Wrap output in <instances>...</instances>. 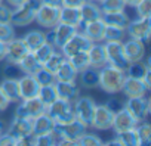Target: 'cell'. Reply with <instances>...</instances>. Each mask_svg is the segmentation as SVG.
Instances as JSON below:
<instances>
[{"mask_svg":"<svg viewBox=\"0 0 151 146\" xmlns=\"http://www.w3.org/2000/svg\"><path fill=\"white\" fill-rule=\"evenodd\" d=\"M124 78H126V72L123 69H119V68L107 63L102 68H99L98 87L108 95H116V93L122 92Z\"/></svg>","mask_w":151,"mask_h":146,"instance_id":"1","label":"cell"},{"mask_svg":"<svg viewBox=\"0 0 151 146\" xmlns=\"http://www.w3.org/2000/svg\"><path fill=\"white\" fill-rule=\"evenodd\" d=\"M86 125L80 122L77 118L67 124H55L53 133L58 137L59 145H77V140L86 131Z\"/></svg>","mask_w":151,"mask_h":146,"instance_id":"2","label":"cell"},{"mask_svg":"<svg viewBox=\"0 0 151 146\" xmlns=\"http://www.w3.org/2000/svg\"><path fill=\"white\" fill-rule=\"evenodd\" d=\"M46 112L53 118L55 124H67V122L76 120V115L73 111V102L65 100L62 98H58L50 105H47Z\"/></svg>","mask_w":151,"mask_h":146,"instance_id":"3","label":"cell"},{"mask_svg":"<svg viewBox=\"0 0 151 146\" xmlns=\"http://www.w3.org/2000/svg\"><path fill=\"white\" fill-rule=\"evenodd\" d=\"M39 0H27V2L15 6V9H12V18H11V24L15 27H25L30 25L34 21L36 16V11L39 6Z\"/></svg>","mask_w":151,"mask_h":146,"instance_id":"4","label":"cell"},{"mask_svg":"<svg viewBox=\"0 0 151 146\" xmlns=\"http://www.w3.org/2000/svg\"><path fill=\"white\" fill-rule=\"evenodd\" d=\"M96 103L91 96H77L73 100V111L74 115L80 122H83L86 127H91L92 118H93V112H95Z\"/></svg>","mask_w":151,"mask_h":146,"instance_id":"5","label":"cell"},{"mask_svg":"<svg viewBox=\"0 0 151 146\" xmlns=\"http://www.w3.org/2000/svg\"><path fill=\"white\" fill-rule=\"evenodd\" d=\"M77 31V28H74L71 25H67L64 22H58L55 27L49 28V33L46 36V41L50 43L56 50H61L62 46L73 37V34Z\"/></svg>","mask_w":151,"mask_h":146,"instance_id":"6","label":"cell"},{"mask_svg":"<svg viewBox=\"0 0 151 146\" xmlns=\"http://www.w3.org/2000/svg\"><path fill=\"white\" fill-rule=\"evenodd\" d=\"M105 53H107V63L126 71L129 66V61L123 52V41H104Z\"/></svg>","mask_w":151,"mask_h":146,"instance_id":"7","label":"cell"},{"mask_svg":"<svg viewBox=\"0 0 151 146\" xmlns=\"http://www.w3.org/2000/svg\"><path fill=\"white\" fill-rule=\"evenodd\" d=\"M59 12H61V6H50V5L39 3L34 21L40 27H45L49 30L59 22Z\"/></svg>","mask_w":151,"mask_h":146,"instance_id":"8","label":"cell"},{"mask_svg":"<svg viewBox=\"0 0 151 146\" xmlns=\"http://www.w3.org/2000/svg\"><path fill=\"white\" fill-rule=\"evenodd\" d=\"M126 33L130 38L139 40L142 43H148L150 36H151V19L138 16L136 19L129 21L126 27Z\"/></svg>","mask_w":151,"mask_h":146,"instance_id":"9","label":"cell"},{"mask_svg":"<svg viewBox=\"0 0 151 146\" xmlns=\"http://www.w3.org/2000/svg\"><path fill=\"white\" fill-rule=\"evenodd\" d=\"M124 108L138 120V122L145 121L151 111V102L145 96H136V98H127L124 100Z\"/></svg>","mask_w":151,"mask_h":146,"instance_id":"10","label":"cell"},{"mask_svg":"<svg viewBox=\"0 0 151 146\" xmlns=\"http://www.w3.org/2000/svg\"><path fill=\"white\" fill-rule=\"evenodd\" d=\"M92 44L93 43L82 31L77 30V31L73 34V37L62 46V49L59 52L64 55V58H68V56H71L74 53H79V52H88Z\"/></svg>","mask_w":151,"mask_h":146,"instance_id":"11","label":"cell"},{"mask_svg":"<svg viewBox=\"0 0 151 146\" xmlns=\"http://www.w3.org/2000/svg\"><path fill=\"white\" fill-rule=\"evenodd\" d=\"M46 112V105L36 96V98H30V99H22L21 103L17 106L14 117H28V118H34L40 114Z\"/></svg>","mask_w":151,"mask_h":146,"instance_id":"12","label":"cell"},{"mask_svg":"<svg viewBox=\"0 0 151 146\" xmlns=\"http://www.w3.org/2000/svg\"><path fill=\"white\" fill-rule=\"evenodd\" d=\"M8 131L18 139H30L33 136V118L28 117H14Z\"/></svg>","mask_w":151,"mask_h":146,"instance_id":"13","label":"cell"},{"mask_svg":"<svg viewBox=\"0 0 151 146\" xmlns=\"http://www.w3.org/2000/svg\"><path fill=\"white\" fill-rule=\"evenodd\" d=\"M113 117H114V112L110 111L105 105H96L91 127L95 130H101V131L110 130L113 125Z\"/></svg>","mask_w":151,"mask_h":146,"instance_id":"14","label":"cell"},{"mask_svg":"<svg viewBox=\"0 0 151 146\" xmlns=\"http://www.w3.org/2000/svg\"><path fill=\"white\" fill-rule=\"evenodd\" d=\"M136 124H138V120H136L126 108H122V109H119L117 112H114L111 128L114 130V133H122V131L135 128Z\"/></svg>","mask_w":151,"mask_h":146,"instance_id":"15","label":"cell"},{"mask_svg":"<svg viewBox=\"0 0 151 146\" xmlns=\"http://www.w3.org/2000/svg\"><path fill=\"white\" fill-rule=\"evenodd\" d=\"M18 87H19V96L22 99H30L36 98L40 90V84L31 74H24L18 78Z\"/></svg>","mask_w":151,"mask_h":146,"instance_id":"16","label":"cell"},{"mask_svg":"<svg viewBox=\"0 0 151 146\" xmlns=\"http://www.w3.org/2000/svg\"><path fill=\"white\" fill-rule=\"evenodd\" d=\"M30 50H28V47H27V44L24 43V40L22 38H12L11 41H8L6 43V61L8 62H15V63H18L27 53H28Z\"/></svg>","mask_w":151,"mask_h":146,"instance_id":"17","label":"cell"},{"mask_svg":"<svg viewBox=\"0 0 151 146\" xmlns=\"http://www.w3.org/2000/svg\"><path fill=\"white\" fill-rule=\"evenodd\" d=\"M122 92L126 98H136V96H145L150 90L142 81V78H133L126 75Z\"/></svg>","mask_w":151,"mask_h":146,"instance_id":"18","label":"cell"},{"mask_svg":"<svg viewBox=\"0 0 151 146\" xmlns=\"http://www.w3.org/2000/svg\"><path fill=\"white\" fill-rule=\"evenodd\" d=\"M123 52H124L126 59L130 63L142 61L144 56H145V43L135 40V38H129L127 41L123 43Z\"/></svg>","mask_w":151,"mask_h":146,"instance_id":"19","label":"cell"},{"mask_svg":"<svg viewBox=\"0 0 151 146\" xmlns=\"http://www.w3.org/2000/svg\"><path fill=\"white\" fill-rule=\"evenodd\" d=\"M83 34L92 41V43H101L104 40V31H105V22L102 19L91 21L82 25Z\"/></svg>","mask_w":151,"mask_h":146,"instance_id":"20","label":"cell"},{"mask_svg":"<svg viewBox=\"0 0 151 146\" xmlns=\"http://www.w3.org/2000/svg\"><path fill=\"white\" fill-rule=\"evenodd\" d=\"M55 87L58 92V98L73 102L77 96H80V87L76 81H55Z\"/></svg>","mask_w":151,"mask_h":146,"instance_id":"21","label":"cell"},{"mask_svg":"<svg viewBox=\"0 0 151 146\" xmlns=\"http://www.w3.org/2000/svg\"><path fill=\"white\" fill-rule=\"evenodd\" d=\"M59 22H64L67 25H71L74 28H80L82 24V15H80V8H65L61 6L59 12Z\"/></svg>","mask_w":151,"mask_h":146,"instance_id":"22","label":"cell"},{"mask_svg":"<svg viewBox=\"0 0 151 146\" xmlns=\"http://www.w3.org/2000/svg\"><path fill=\"white\" fill-rule=\"evenodd\" d=\"M53 128H55V121L47 112H43L33 118V134L52 133Z\"/></svg>","mask_w":151,"mask_h":146,"instance_id":"23","label":"cell"},{"mask_svg":"<svg viewBox=\"0 0 151 146\" xmlns=\"http://www.w3.org/2000/svg\"><path fill=\"white\" fill-rule=\"evenodd\" d=\"M89 55V62L92 68H102L104 65H107V53H105V47L101 43H93L91 46V49L88 50Z\"/></svg>","mask_w":151,"mask_h":146,"instance_id":"24","label":"cell"},{"mask_svg":"<svg viewBox=\"0 0 151 146\" xmlns=\"http://www.w3.org/2000/svg\"><path fill=\"white\" fill-rule=\"evenodd\" d=\"M80 15H82V24H86V22H91V21L101 19L102 11H101V8L96 2H89V0H86V2L80 6Z\"/></svg>","mask_w":151,"mask_h":146,"instance_id":"25","label":"cell"},{"mask_svg":"<svg viewBox=\"0 0 151 146\" xmlns=\"http://www.w3.org/2000/svg\"><path fill=\"white\" fill-rule=\"evenodd\" d=\"M101 19L105 22V25H113V27H120L124 28L127 27L130 18L129 15L124 14V11H117V12H102Z\"/></svg>","mask_w":151,"mask_h":146,"instance_id":"26","label":"cell"},{"mask_svg":"<svg viewBox=\"0 0 151 146\" xmlns=\"http://www.w3.org/2000/svg\"><path fill=\"white\" fill-rule=\"evenodd\" d=\"M53 75H55V80L56 81H76V78H77V75H79V72L73 68V65L65 58L61 62V65L58 66V69L53 72Z\"/></svg>","mask_w":151,"mask_h":146,"instance_id":"27","label":"cell"},{"mask_svg":"<svg viewBox=\"0 0 151 146\" xmlns=\"http://www.w3.org/2000/svg\"><path fill=\"white\" fill-rule=\"evenodd\" d=\"M0 89H2V92L5 93V96L9 99L11 103H18V102H21L18 80H14V78H3V81L0 83Z\"/></svg>","mask_w":151,"mask_h":146,"instance_id":"28","label":"cell"},{"mask_svg":"<svg viewBox=\"0 0 151 146\" xmlns=\"http://www.w3.org/2000/svg\"><path fill=\"white\" fill-rule=\"evenodd\" d=\"M105 145H120V146H138L139 145V139H138V134L135 131V128H130V130H126V131H122V133H116V137L105 143Z\"/></svg>","mask_w":151,"mask_h":146,"instance_id":"29","label":"cell"},{"mask_svg":"<svg viewBox=\"0 0 151 146\" xmlns=\"http://www.w3.org/2000/svg\"><path fill=\"white\" fill-rule=\"evenodd\" d=\"M80 74V84L85 87V89H95L98 87V83H99V69L96 68H86L83 69Z\"/></svg>","mask_w":151,"mask_h":146,"instance_id":"30","label":"cell"},{"mask_svg":"<svg viewBox=\"0 0 151 146\" xmlns=\"http://www.w3.org/2000/svg\"><path fill=\"white\" fill-rule=\"evenodd\" d=\"M22 40H24V43L27 44L28 50H30V52H34L39 46H42V44L46 41V36H45V33L40 31V30H31V31H28V33L22 37Z\"/></svg>","mask_w":151,"mask_h":146,"instance_id":"31","label":"cell"},{"mask_svg":"<svg viewBox=\"0 0 151 146\" xmlns=\"http://www.w3.org/2000/svg\"><path fill=\"white\" fill-rule=\"evenodd\" d=\"M18 65H19V68L22 69L24 74H31V75L42 66V63L37 61V58L34 56L33 52H28V53L18 62Z\"/></svg>","mask_w":151,"mask_h":146,"instance_id":"32","label":"cell"},{"mask_svg":"<svg viewBox=\"0 0 151 146\" xmlns=\"http://www.w3.org/2000/svg\"><path fill=\"white\" fill-rule=\"evenodd\" d=\"M68 62L73 65V68L77 71V72H82L83 69L89 68L91 66V62H89V55L88 52H79V53H74L71 56L67 58Z\"/></svg>","mask_w":151,"mask_h":146,"instance_id":"33","label":"cell"},{"mask_svg":"<svg viewBox=\"0 0 151 146\" xmlns=\"http://www.w3.org/2000/svg\"><path fill=\"white\" fill-rule=\"evenodd\" d=\"M37 98L47 106L50 105L55 99H58V92H56V87L55 84H46V86H40V90H39V95Z\"/></svg>","mask_w":151,"mask_h":146,"instance_id":"34","label":"cell"},{"mask_svg":"<svg viewBox=\"0 0 151 146\" xmlns=\"http://www.w3.org/2000/svg\"><path fill=\"white\" fill-rule=\"evenodd\" d=\"M126 36V30L120 27H113V25H105L104 31V40L102 41H123Z\"/></svg>","mask_w":151,"mask_h":146,"instance_id":"35","label":"cell"},{"mask_svg":"<svg viewBox=\"0 0 151 146\" xmlns=\"http://www.w3.org/2000/svg\"><path fill=\"white\" fill-rule=\"evenodd\" d=\"M30 145H39V146L40 145H45V146L58 145V137L53 131L52 133H43V134H33Z\"/></svg>","mask_w":151,"mask_h":146,"instance_id":"36","label":"cell"},{"mask_svg":"<svg viewBox=\"0 0 151 146\" xmlns=\"http://www.w3.org/2000/svg\"><path fill=\"white\" fill-rule=\"evenodd\" d=\"M135 131L138 134L139 145H150V142H151V127H150L148 122H145V121L138 122L136 127H135Z\"/></svg>","mask_w":151,"mask_h":146,"instance_id":"37","label":"cell"},{"mask_svg":"<svg viewBox=\"0 0 151 146\" xmlns=\"http://www.w3.org/2000/svg\"><path fill=\"white\" fill-rule=\"evenodd\" d=\"M34 78L37 80V83L40 86H46V84H55V75L53 72H50L49 69H46L45 66H40L36 72H34Z\"/></svg>","mask_w":151,"mask_h":146,"instance_id":"38","label":"cell"},{"mask_svg":"<svg viewBox=\"0 0 151 146\" xmlns=\"http://www.w3.org/2000/svg\"><path fill=\"white\" fill-rule=\"evenodd\" d=\"M55 50H56V49H55V47H53L50 43L45 41V43H43L42 46H39V47H37V49H36L33 53H34V56L37 58V61H39V62L43 65V63H45V62L49 59V56H50V55H52Z\"/></svg>","mask_w":151,"mask_h":146,"instance_id":"39","label":"cell"},{"mask_svg":"<svg viewBox=\"0 0 151 146\" xmlns=\"http://www.w3.org/2000/svg\"><path fill=\"white\" fill-rule=\"evenodd\" d=\"M99 8L102 12H117V11H124L126 5L124 0H101Z\"/></svg>","mask_w":151,"mask_h":146,"instance_id":"40","label":"cell"},{"mask_svg":"<svg viewBox=\"0 0 151 146\" xmlns=\"http://www.w3.org/2000/svg\"><path fill=\"white\" fill-rule=\"evenodd\" d=\"M21 75H24L22 69L19 68L18 63L15 62H8L3 68V77L5 78H14V80H18Z\"/></svg>","mask_w":151,"mask_h":146,"instance_id":"41","label":"cell"},{"mask_svg":"<svg viewBox=\"0 0 151 146\" xmlns=\"http://www.w3.org/2000/svg\"><path fill=\"white\" fill-rule=\"evenodd\" d=\"M64 59H65V58H64V55H62L61 52L55 50V52H53V53L49 56V59H47V61H46V62H45L42 66H45V68H46V69H49L50 72H55Z\"/></svg>","mask_w":151,"mask_h":146,"instance_id":"42","label":"cell"},{"mask_svg":"<svg viewBox=\"0 0 151 146\" xmlns=\"http://www.w3.org/2000/svg\"><path fill=\"white\" fill-rule=\"evenodd\" d=\"M15 38V28L11 22H0V41H11Z\"/></svg>","mask_w":151,"mask_h":146,"instance_id":"43","label":"cell"},{"mask_svg":"<svg viewBox=\"0 0 151 146\" xmlns=\"http://www.w3.org/2000/svg\"><path fill=\"white\" fill-rule=\"evenodd\" d=\"M136 8V14L141 18H150L151 14V0H139L135 5Z\"/></svg>","mask_w":151,"mask_h":146,"instance_id":"44","label":"cell"},{"mask_svg":"<svg viewBox=\"0 0 151 146\" xmlns=\"http://www.w3.org/2000/svg\"><path fill=\"white\" fill-rule=\"evenodd\" d=\"M77 145H85V146H88V145H102V139L96 134H91V133L85 131L82 134V137L77 140Z\"/></svg>","mask_w":151,"mask_h":146,"instance_id":"45","label":"cell"},{"mask_svg":"<svg viewBox=\"0 0 151 146\" xmlns=\"http://www.w3.org/2000/svg\"><path fill=\"white\" fill-rule=\"evenodd\" d=\"M105 106H107L110 111L117 112L119 109L124 108V100H120V99H117V98H111V99H108V100H107Z\"/></svg>","mask_w":151,"mask_h":146,"instance_id":"46","label":"cell"},{"mask_svg":"<svg viewBox=\"0 0 151 146\" xmlns=\"http://www.w3.org/2000/svg\"><path fill=\"white\" fill-rule=\"evenodd\" d=\"M12 18V9L8 5L0 3V22H11Z\"/></svg>","mask_w":151,"mask_h":146,"instance_id":"47","label":"cell"},{"mask_svg":"<svg viewBox=\"0 0 151 146\" xmlns=\"http://www.w3.org/2000/svg\"><path fill=\"white\" fill-rule=\"evenodd\" d=\"M86 0H62V5L65 8H80Z\"/></svg>","mask_w":151,"mask_h":146,"instance_id":"48","label":"cell"},{"mask_svg":"<svg viewBox=\"0 0 151 146\" xmlns=\"http://www.w3.org/2000/svg\"><path fill=\"white\" fill-rule=\"evenodd\" d=\"M9 105H11L9 99L5 96V93L2 92V89H0V112H3L5 109H8Z\"/></svg>","mask_w":151,"mask_h":146,"instance_id":"49","label":"cell"},{"mask_svg":"<svg viewBox=\"0 0 151 146\" xmlns=\"http://www.w3.org/2000/svg\"><path fill=\"white\" fill-rule=\"evenodd\" d=\"M40 3L45 5H50V6H61L62 5V0H39Z\"/></svg>","mask_w":151,"mask_h":146,"instance_id":"50","label":"cell"},{"mask_svg":"<svg viewBox=\"0 0 151 146\" xmlns=\"http://www.w3.org/2000/svg\"><path fill=\"white\" fill-rule=\"evenodd\" d=\"M6 58V43L0 41V61H3Z\"/></svg>","mask_w":151,"mask_h":146,"instance_id":"51","label":"cell"},{"mask_svg":"<svg viewBox=\"0 0 151 146\" xmlns=\"http://www.w3.org/2000/svg\"><path fill=\"white\" fill-rule=\"evenodd\" d=\"M6 2L11 5V6H18V5H21V3H24V2H27V0H6Z\"/></svg>","mask_w":151,"mask_h":146,"instance_id":"52","label":"cell"},{"mask_svg":"<svg viewBox=\"0 0 151 146\" xmlns=\"http://www.w3.org/2000/svg\"><path fill=\"white\" fill-rule=\"evenodd\" d=\"M139 2V0H124V5L126 6H133L135 8V5Z\"/></svg>","mask_w":151,"mask_h":146,"instance_id":"53","label":"cell"},{"mask_svg":"<svg viewBox=\"0 0 151 146\" xmlns=\"http://www.w3.org/2000/svg\"><path fill=\"white\" fill-rule=\"evenodd\" d=\"M5 131H6V124H5L2 120H0V136H2Z\"/></svg>","mask_w":151,"mask_h":146,"instance_id":"54","label":"cell"},{"mask_svg":"<svg viewBox=\"0 0 151 146\" xmlns=\"http://www.w3.org/2000/svg\"><path fill=\"white\" fill-rule=\"evenodd\" d=\"M89 2H96V3H99V2H101V0H89Z\"/></svg>","mask_w":151,"mask_h":146,"instance_id":"55","label":"cell"},{"mask_svg":"<svg viewBox=\"0 0 151 146\" xmlns=\"http://www.w3.org/2000/svg\"><path fill=\"white\" fill-rule=\"evenodd\" d=\"M0 3H3V0H0Z\"/></svg>","mask_w":151,"mask_h":146,"instance_id":"56","label":"cell"}]
</instances>
